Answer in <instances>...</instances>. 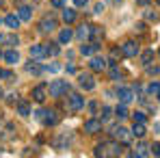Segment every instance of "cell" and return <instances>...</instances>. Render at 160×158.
<instances>
[{
	"label": "cell",
	"instance_id": "cell-1",
	"mask_svg": "<svg viewBox=\"0 0 160 158\" xmlns=\"http://www.w3.org/2000/svg\"><path fill=\"white\" fill-rule=\"evenodd\" d=\"M48 93H50L52 98H61V95L69 93V82H67V80H52V82L48 84Z\"/></svg>",
	"mask_w": 160,
	"mask_h": 158
},
{
	"label": "cell",
	"instance_id": "cell-2",
	"mask_svg": "<svg viewBox=\"0 0 160 158\" xmlns=\"http://www.w3.org/2000/svg\"><path fill=\"white\" fill-rule=\"evenodd\" d=\"M110 136L115 139V141H121V143H130L132 141V130H128V128H123V126H115V128H110Z\"/></svg>",
	"mask_w": 160,
	"mask_h": 158
},
{
	"label": "cell",
	"instance_id": "cell-3",
	"mask_svg": "<svg viewBox=\"0 0 160 158\" xmlns=\"http://www.w3.org/2000/svg\"><path fill=\"white\" fill-rule=\"evenodd\" d=\"M78 84H80V89H84V91H91V89H95V78H93L91 74H84V72H80V74H78Z\"/></svg>",
	"mask_w": 160,
	"mask_h": 158
},
{
	"label": "cell",
	"instance_id": "cell-4",
	"mask_svg": "<svg viewBox=\"0 0 160 158\" xmlns=\"http://www.w3.org/2000/svg\"><path fill=\"white\" fill-rule=\"evenodd\" d=\"M54 28H56V18L50 13V15H46V18L39 22V28H37V30H39V33H52Z\"/></svg>",
	"mask_w": 160,
	"mask_h": 158
},
{
	"label": "cell",
	"instance_id": "cell-5",
	"mask_svg": "<svg viewBox=\"0 0 160 158\" xmlns=\"http://www.w3.org/2000/svg\"><path fill=\"white\" fill-rule=\"evenodd\" d=\"M20 43V37L15 33H0V46H11V48H18Z\"/></svg>",
	"mask_w": 160,
	"mask_h": 158
},
{
	"label": "cell",
	"instance_id": "cell-6",
	"mask_svg": "<svg viewBox=\"0 0 160 158\" xmlns=\"http://www.w3.org/2000/svg\"><path fill=\"white\" fill-rule=\"evenodd\" d=\"M46 98H48V84H37L32 89V100L41 104V102H46Z\"/></svg>",
	"mask_w": 160,
	"mask_h": 158
},
{
	"label": "cell",
	"instance_id": "cell-7",
	"mask_svg": "<svg viewBox=\"0 0 160 158\" xmlns=\"http://www.w3.org/2000/svg\"><path fill=\"white\" fill-rule=\"evenodd\" d=\"M102 130V119H98V117H91V119H87L84 121V132H89V134H95V132Z\"/></svg>",
	"mask_w": 160,
	"mask_h": 158
},
{
	"label": "cell",
	"instance_id": "cell-8",
	"mask_svg": "<svg viewBox=\"0 0 160 158\" xmlns=\"http://www.w3.org/2000/svg\"><path fill=\"white\" fill-rule=\"evenodd\" d=\"M117 98H119L121 104H130L134 100V93H132V89H128V87H119L117 89Z\"/></svg>",
	"mask_w": 160,
	"mask_h": 158
},
{
	"label": "cell",
	"instance_id": "cell-9",
	"mask_svg": "<svg viewBox=\"0 0 160 158\" xmlns=\"http://www.w3.org/2000/svg\"><path fill=\"white\" fill-rule=\"evenodd\" d=\"M89 67H91L93 72H104V69H108V61L104 56H93L91 63H89Z\"/></svg>",
	"mask_w": 160,
	"mask_h": 158
},
{
	"label": "cell",
	"instance_id": "cell-10",
	"mask_svg": "<svg viewBox=\"0 0 160 158\" xmlns=\"http://www.w3.org/2000/svg\"><path fill=\"white\" fill-rule=\"evenodd\" d=\"M121 52H123V56H128V59H134L138 54V43L136 41H126L121 46Z\"/></svg>",
	"mask_w": 160,
	"mask_h": 158
},
{
	"label": "cell",
	"instance_id": "cell-11",
	"mask_svg": "<svg viewBox=\"0 0 160 158\" xmlns=\"http://www.w3.org/2000/svg\"><path fill=\"white\" fill-rule=\"evenodd\" d=\"M41 124H43V126H56V124H58V115H56V110H46V108H43Z\"/></svg>",
	"mask_w": 160,
	"mask_h": 158
},
{
	"label": "cell",
	"instance_id": "cell-12",
	"mask_svg": "<svg viewBox=\"0 0 160 158\" xmlns=\"http://www.w3.org/2000/svg\"><path fill=\"white\" fill-rule=\"evenodd\" d=\"M67 102H69V108H72V110H80V108H84V98H82L80 93H72Z\"/></svg>",
	"mask_w": 160,
	"mask_h": 158
},
{
	"label": "cell",
	"instance_id": "cell-13",
	"mask_svg": "<svg viewBox=\"0 0 160 158\" xmlns=\"http://www.w3.org/2000/svg\"><path fill=\"white\" fill-rule=\"evenodd\" d=\"M149 154H152V147H149L147 143H138L136 150L130 152V156H138V158H145V156H149Z\"/></svg>",
	"mask_w": 160,
	"mask_h": 158
},
{
	"label": "cell",
	"instance_id": "cell-14",
	"mask_svg": "<svg viewBox=\"0 0 160 158\" xmlns=\"http://www.w3.org/2000/svg\"><path fill=\"white\" fill-rule=\"evenodd\" d=\"M98 50H100V43L98 41H93V43H84L82 41V46H80V54L82 56H91V54L98 52Z\"/></svg>",
	"mask_w": 160,
	"mask_h": 158
},
{
	"label": "cell",
	"instance_id": "cell-15",
	"mask_svg": "<svg viewBox=\"0 0 160 158\" xmlns=\"http://www.w3.org/2000/svg\"><path fill=\"white\" fill-rule=\"evenodd\" d=\"M30 59H43L46 56V43H35V46H30Z\"/></svg>",
	"mask_w": 160,
	"mask_h": 158
},
{
	"label": "cell",
	"instance_id": "cell-16",
	"mask_svg": "<svg viewBox=\"0 0 160 158\" xmlns=\"http://www.w3.org/2000/svg\"><path fill=\"white\" fill-rule=\"evenodd\" d=\"M18 15H20L22 22H28V20L32 18V7H30V4H20V7H18Z\"/></svg>",
	"mask_w": 160,
	"mask_h": 158
},
{
	"label": "cell",
	"instance_id": "cell-17",
	"mask_svg": "<svg viewBox=\"0 0 160 158\" xmlns=\"http://www.w3.org/2000/svg\"><path fill=\"white\" fill-rule=\"evenodd\" d=\"M76 39H78L80 43H82V41H89V39H91V26L82 24V26L76 30Z\"/></svg>",
	"mask_w": 160,
	"mask_h": 158
},
{
	"label": "cell",
	"instance_id": "cell-18",
	"mask_svg": "<svg viewBox=\"0 0 160 158\" xmlns=\"http://www.w3.org/2000/svg\"><path fill=\"white\" fill-rule=\"evenodd\" d=\"M69 141H72V136H69V134H63V136H58V139L54 141V147H56V150H67V147H69Z\"/></svg>",
	"mask_w": 160,
	"mask_h": 158
},
{
	"label": "cell",
	"instance_id": "cell-19",
	"mask_svg": "<svg viewBox=\"0 0 160 158\" xmlns=\"http://www.w3.org/2000/svg\"><path fill=\"white\" fill-rule=\"evenodd\" d=\"M147 134V128H145V124H141V121H134L132 126V136H138V139H143Z\"/></svg>",
	"mask_w": 160,
	"mask_h": 158
},
{
	"label": "cell",
	"instance_id": "cell-20",
	"mask_svg": "<svg viewBox=\"0 0 160 158\" xmlns=\"http://www.w3.org/2000/svg\"><path fill=\"white\" fill-rule=\"evenodd\" d=\"M18 115H22V117H28V115H30V104H28V100H18Z\"/></svg>",
	"mask_w": 160,
	"mask_h": 158
},
{
	"label": "cell",
	"instance_id": "cell-21",
	"mask_svg": "<svg viewBox=\"0 0 160 158\" xmlns=\"http://www.w3.org/2000/svg\"><path fill=\"white\" fill-rule=\"evenodd\" d=\"M9 65H15L18 61H20V52L18 50H9V52H4V56H2Z\"/></svg>",
	"mask_w": 160,
	"mask_h": 158
},
{
	"label": "cell",
	"instance_id": "cell-22",
	"mask_svg": "<svg viewBox=\"0 0 160 158\" xmlns=\"http://www.w3.org/2000/svg\"><path fill=\"white\" fill-rule=\"evenodd\" d=\"M72 37H74L72 28H63V30H61V35H58V43H69V41H72Z\"/></svg>",
	"mask_w": 160,
	"mask_h": 158
},
{
	"label": "cell",
	"instance_id": "cell-23",
	"mask_svg": "<svg viewBox=\"0 0 160 158\" xmlns=\"http://www.w3.org/2000/svg\"><path fill=\"white\" fill-rule=\"evenodd\" d=\"M20 22H22V20H20V15H13V13L4 18V24H7L9 28H18V26H20Z\"/></svg>",
	"mask_w": 160,
	"mask_h": 158
},
{
	"label": "cell",
	"instance_id": "cell-24",
	"mask_svg": "<svg viewBox=\"0 0 160 158\" xmlns=\"http://www.w3.org/2000/svg\"><path fill=\"white\" fill-rule=\"evenodd\" d=\"M91 39L100 43V41L104 39V30H102V28H100V26H91Z\"/></svg>",
	"mask_w": 160,
	"mask_h": 158
},
{
	"label": "cell",
	"instance_id": "cell-25",
	"mask_svg": "<svg viewBox=\"0 0 160 158\" xmlns=\"http://www.w3.org/2000/svg\"><path fill=\"white\" fill-rule=\"evenodd\" d=\"M108 76H110V80H119L121 78V72H119V67H117L115 63H108Z\"/></svg>",
	"mask_w": 160,
	"mask_h": 158
},
{
	"label": "cell",
	"instance_id": "cell-26",
	"mask_svg": "<svg viewBox=\"0 0 160 158\" xmlns=\"http://www.w3.org/2000/svg\"><path fill=\"white\" fill-rule=\"evenodd\" d=\"M58 52H61L58 43H46V56H56Z\"/></svg>",
	"mask_w": 160,
	"mask_h": 158
},
{
	"label": "cell",
	"instance_id": "cell-27",
	"mask_svg": "<svg viewBox=\"0 0 160 158\" xmlns=\"http://www.w3.org/2000/svg\"><path fill=\"white\" fill-rule=\"evenodd\" d=\"M74 20H76V11H74V9H65V11H63V22H65V24H72Z\"/></svg>",
	"mask_w": 160,
	"mask_h": 158
},
{
	"label": "cell",
	"instance_id": "cell-28",
	"mask_svg": "<svg viewBox=\"0 0 160 158\" xmlns=\"http://www.w3.org/2000/svg\"><path fill=\"white\" fill-rule=\"evenodd\" d=\"M95 156H108V143H100V145H95V152H93Z\"/></svg>",
	"mask_w": 160,
	"mask_h": 158
},
{
	"label": "cell",
	"instance_id": "cell-29",
	"mask_svg": "<svg viewBox=\"0 0 160 158\" xmlns=\"http://www.w3.org/2000/svg\"><path fill=\"white\" fill-rule=\"evenodd\" d=\"M26 72H28V74H35V76H39V74L43 72V67H39L37 63H28V65H26Z\"/></svg>",
	"mask_w": 160,
	"mask_h": 158
},
{
	"label": "cell",
	"instance_id": "cell-30",
	"mask_svg": "<svg viewBox=\"0 0 160 158\" xmlns=\"http://www.w3.org/2000/svg\"><path fill=\"white\" fill-rule=\"evenodd\" d=\"M115 115H117V119H126V117H128V108H126V104L117 106V108H115Z\"/></svg>",
	"mask_w": 160,
	"mask_h": 158
},
{
	"label": "cell",
	"instance_id": "cell-31",
	"mask_svg": "<svg viewBox=\"0 0 160 158\" xmlns=\"http://www.w3.org/2000/svg\"><path fill=\"white\" fill-rule=\"evenodd\" d=\"M119 154H121L119 143H108V156H119Z\"/></svg>",
	"mask_w": 160,
	"mask_h": 158
},
{
	"label": "cell",
	"instance_id": "cell-32",
	"mask_svg": "<svg viewBox=\"0 0 160 158\" xmlns=\"http://www.w3.org/2000/svg\"><path fill=\"white\" fill-rule=\"evenodd\" d=\"M152 59H154V50H145V52L141 54V61H143V65H149V63H152Z\"/></svg>",
	"mask_w": 160,
	"mask_h": 158
},
{
	"label": "cell",
	"instance_id": "cell-33",
	"mask_svg": "<svg viewBox=\"0 0 160 158\" xmlns=\"http://www.w3.org/2000/svg\"><path fill=\"white\" fill-rule=\"evenodd\" d=\"M158 91H160V82H152V84L147 87V93H149V95H158Z\"/></svg>",
	"mask_w": 160,
	"mask_h": 158
},
{
	"label": "cell",
	"instance_id": "cell-34",
	"mask_svg": "<svg viewBox=\"0 0 160 158\" xmlns=\"http://www.w3.org/2000/svg\"><path fill=\"white\" fill-rule=\"evenodd\" d=\"M110 113H112V108H110V106H104V108H102V113H100V119H102V121H106L108 117H110Z\"/></svg>",
	"mask_w": 160,
	"mask_h": 158
},
{
	"label": "cell",
	"instance_id": "cell-35",
	"mask_svg": "<svg viewBox=\"0 0 160 158\" xmlns=\"http://www.w3.org/2000/svg\"><path fill=\"white\" fill-rule=\"evenodd\" d=\"M134 121H141V124H145V113H141V110H136V113H132Z\"/></svg>",
	"mask_w": 160,
	"mask_h": 158
},
{
	"label": "cell",
	"instance_id": "cell-36",
	"mask_svg": "<svg viewBox=\"0 0 160 158\" xmlns=\"http://www.w3.org/2000/svg\"><path fill=\"white\" fill-rule=\"evenodd\" d=\"M145 69H147V74H152V76H158L160 74V67H156V65H154V67H152V65H145Z\"/></svg>",
	"mask_w": 160,
	"mask_h": 158
},
{
	"label": "cell",
	"instance_id": "cell-37",
	"mask_svg": "<svg viewBox=\"0 0 160 158\" xmlns=\"http://www.w3.org/2000/svg\"><path fill=\"white\" fill-rule=\"evenodd\" d=\"M43 69H46V72H52V74H56V72L61 69V65H56V63H52V65H46Z\"/></svg>",
	"mask_w": 160,
	"mask_h": 158
},
{
	"label": "cell",
	"instance_id": "cell-38",
	"mask_svg": "<svg viewBox=\"0 0 160 158\" xmlns=\"http://www.w3.org/2000/svg\"><path fill=\"white\" fill-rule=\"evenodd\" d=\"M145 20H149V22H156V20H158V15H156V13H152V11H145Z\"/></svg>",
	"mask_w": 160,
	"mask_h": 158
},
{
	"label": "cell",
	"instance_id": "cell-39",
	"mask_svg": "<svg viewBox=\"0 0 160 158\" xmlns=\"http://www.w3.org/2000/svg\"><path fill=\"white\" fill-rule=\"evenodd\" d=\"M50 4L56 7V9H63V7H65V0H50Z\"/></svg>",
	"mask_w": 160,
	"mask_h": 158
},
{
	"label": "cell",
	"instance_id": "cell-40",
	"mask_svg": "<svg viewBox=\"0 0 160 158\" xmlns=\"http://www.w3.org/2000/svg\"><path fill=\"white\" fill-rule=\"evenodd\" d=\"M119 56H123V52H121V50H117V48H115V50L110 52V59H112V61H117Z\"/></svg>",
	"mask_w": 160,
	"mask_h": 158
},
{
	"label": "cell",
	"instance_id": "cell-41",
	"mask_svg": "<svg viewBox=\"0 0 160 158\" xmlns=\"http://www.w3.org/2000/svg\"><path fill=\"white\" fill-rule=\"evenodd\" d=\"M152 154H154V156H160V143H154V145H152Z\"/></svg>",
	"mask_w": 160,
	"mask_h": 158
},
{
	"label": "cell",
	"instance_id": "cell-42",
	"mask_svg": "<svg viewBox=\"0 0 160 158\" xmlns=\"http://www.w3.org/2000/svg\"><path fill=\"white\" fill-rule=\"evenodd\" d=\"M95 110H98V102H89V113L95 115Z\"/></svg>",
	"mask_w": 160,
	"mask_h": 158
},
{
	"label": "cell",
	"instance_id": "cell-43",
	"mask_svg": "<svg viewBox=\"0 0 160 158\" xmlns=\"http://www.w3.org/2000/svg\"><path fill=\"white\" fill-rule=\"evenodd\" d=\"M74 4H76V7H87L89 0H74Z\"/></svg>",
	"mask_w": 160,
	"mask_h": 158
},
{
	"label": "cell",
	"instance_id": "cell-44",
	"mask_svg": "<svg viewBox=\"0 0 160 158\" xmlns=\"http://www.w3.org/2000/svg\"><path fill=\"white\" fill-rule=\"evenodd\" d=\"M15 98H18L15 93H9V95H7V102H9V104H13V102H15Z\"/></svg>",
	"mask_w": 160,
	"mask_h": 158
},
{
	"label": "cell",
	"instance_id": "cell-45",
	"mask_svg": "<svg viewBox=\"0 0 160 158\" xmlns=\"http://www.w3.org/2000/svg\"><path fill=\"white\" fill-rule=\"evenodd\" d=\"M104 11V4H95V13H102Z\"/></svg>",
	"mask_w": 160,
	"mask_h": 158
},
{
	"label": "cell",
	"instance_id": "cell-46",
	"mask_svg": "<svg viewBox=\"0 0 160 158\" xmlns=\"http://www.w3.org/2000/svg\"><path fill=\"white\" fill-rule=\"evenodd\" d=\"M67 74H76V67L74 65H67Z\"/></svg>",
	"mask_w": 160,
	"mask_h": 158
},
{
	"label": "cell",
	"instance_id": "cell-47",
	"mask_svg": "<svg viewBox=\"0 0 160 158\" xmlns=\"http://www.w3.org/2000/svg\"><path fill=\"white\" fill-rule=\"evenodd\" d=\"M136 2H138L141 7H145V4H149V0H136Z\"/></svg>",
	"mask_w": 160,
	"mask_h": 158
},
{
	"label": "cell",
	"instance_id": "cell-48",
	"mask_svg": "<svg viewBox=\"0 0 160 158\" xmlns=\"http://www.w3.org/2000/svg\"><path fill=\"white\" fill-rule=\"evenodd\" d=\"M0 98H4V93H2V89H0Z\"/></svg>",
	"mask_w": 160,
	"mask_h": 158
},
{
	"label": "cell",
	"instance_id": "cell-49",
	"mask_svg": "<svg viewBox=\"0 0 160 158\" xmlns=\"http://www.w3.org/2000/svg\"><path fill=\"white\" fill-rule=\"evenodd\" d=\"M2 56H4V54H2V50H0V59H2Z\"/></svg>",
	"mask_w": 160,
	"mask_h": 158
},
{
	"label": "cell",
	"instance_id": "cell-50",
	"mask_svg": "<svg viewBox=\"0 0 160 158\" xmlns=\"http://www.w3.org/2000/svg\"><path fill=\"white\" fill-rule=\"evenodd\" d=\"M156 98H158V100H160V91H158V95H156Z\"/></svg>",
	"mask_w": 160,
	"mask_h": 158
},
{
	"label": "cell",
	"instance_id": "cell-51",
	"mask_svg": "<svg viewBox=\"0 0 160 158\" xmlns=\"http://www.w3.org/2000/svg\"><path fill=\"white\" fill-rule=\"evenodd\" d=\"M0 4H2V0H0Z\"/></svg>",
	"mask_w": 160,
	"mask_h": 158
},
{
	"label": "cell",
	"instance_id": "cell-52",
	"mask_svg": "<svg viewBox=\"0 0 160 158\" xmlns=\"http://www.w3.org/2000/svg\"><path fill=\"white\" fill-rule=\"evenodd\" d=\"M158 4H160V0H158Z\"/></svg>",
	"mask_w": 160,
	"mask_h": 158
},
{
	"label": "cell",
	"instance_id": "cell-53",
	"mask_svg": "<svg viewBox=\"0 0 160 158\" xmlns=\"http://www.w3.org/2000/svg\"><path fill=\"white\" fill-rule=\"evenodd\" d=\"M0 22H2V20H0Z\"/></svg>",
	"mask_w": 160,
	"mask_h": 158
},
{
	"label": "cell",
	"instance_id": "cell-54",
	"mask_svg": "<svg viewBox=\"0 0 160 158\" xmlns=\"http://www.w3.org/2000/svg\"><path fill=\"white\" fill-rule=\"evenodd\" d=\"M158 54H160V52H158Z\"/></svg>",
	"mask_w": 160,
	"mask_h": 158
}]
</instances>
